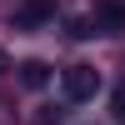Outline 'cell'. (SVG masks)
<instances>
[{
  "label": "cell",
  "instance_id": "cell-1",
  "mask_svg": "<svg viewBox=\"0 0 125 125\" xmlns=\"http://www.w3.org/2000/svg\"><path fill=\"white\" fill-rule=\"evenodd\" d=\"M60 90H65V100H90V95L100 90L95 65H70L65 75H60Z\"/></svg>",
  "mask_w": 125,
  "mask_h": 125
},
{
  "label": "cell",
  "instance_id": "cell-2",
  "mask_svg": "<svg viewBox=\"0 0 125 125\" xmlns=\"http://www.w3.org/2000/svg\"><path fill=\"white\" fill-rule=\"evenodd\" d=\"M45 20H55V0H25V5L15 10V30H35V25H45Z\"/></svg>",
  "mask_w": 125,
  "mask_h": 125
},
{
  "label": "cell",
  "instance_id": "cell-3",
  "mask_svg": "<svg viewBox=\"0 0 125 125\" xmlns=\"http://www.w3.org/2000/svg\"><path fill=\"white\" fill-rule=\"evenodd\" d=\"M95 30H125V5H115V0H105V5H95V20H90Z\"/></svg>",
  "mask_w": 125,
  "mask_h": 125
},
{
  "label": "cell",
  "instance_id": "cell-4",
  "mask_svg": "<svg viewBox=\"0 0 125 125\" xmlns=\"http://www.w3.org/2000/svg\"><path fill=\"white\" fill-rule=\"evenodd\" d=\"M20 85L25 90H45L50 85V65L45 60H25V65H20Z\"/></svg>",
  "mask_w": 125,
  "mask_h": 125
},
{
  "label": "cell",
  "instance_id": "cell-5",
  "mask_svg": "<svg viewBox=\"0 0 125 125\" xmlns=\"http://www.w3.org/2000/svg\"><path fill=\"white\" fill-rule=\"evenodd\" d=\"M110 115L125 125V85H115V95H110Z\"/></svg>",
  "mask_w": 125,
  "mask_h": 125
},
{
  "label": "cell",
  "instance_id": "cell-6",
  "mask_svg": "<svg viewBox=\"0 0 125 125\" xmlns=\"http://www.w3.org/2000/svg\"><path fill=\"white\" fill-rule=\"evenodd\" d=\"M5 65H10V60H5V50H0V70H5Z\"/></svg>",
  "mask_w": 125,
  "mask_h": 125
}]
</instances>
